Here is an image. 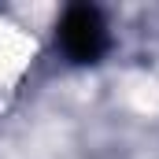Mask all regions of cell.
Wrapping results in <instances>:
<instances>
[{
  "label": "cell",
  "instance_id": "1",
  "mask_svg": "<svg viewBox=\"0 0 159 159\" xmlns=\"http://www.w3.org/2000/svg\"><path fill=\"white\" fill-rule=\"evenodd\" d=\"M59 44L67 48V56L74 63H96L107 52V26H104L100 11L89 4L67 7V15L59 19Z\"/></svg>",
  "mask_w": 159,
  "mask_h": 159
}]
</instances>
